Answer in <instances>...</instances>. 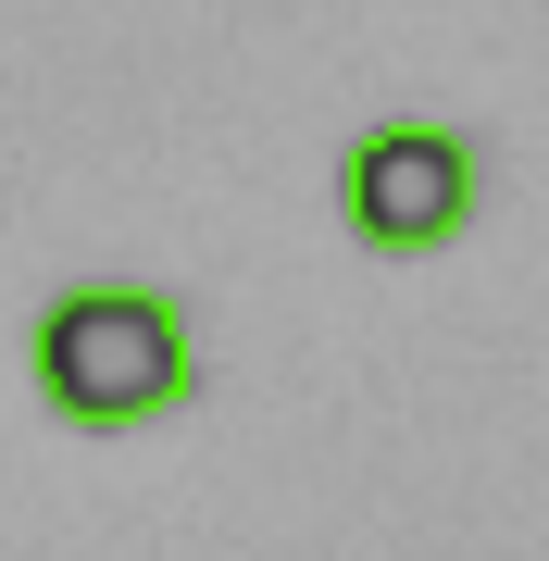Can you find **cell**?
Listing matches in <instances>:
<instances>
[{"mask_svg":"<svg viewBox=\"0 0 549 561\" xmlns=\"http://www.w3.org/2000/svg\"><path fill=\"white\" fill-rule=\"evenodd\" d=\"M25 375H38V400L62 424H125L175 412L187 387H201V324H187L163 287H62L38 312V337H25Z\"/></svg>","mask_w":549,"mask_h":561,"instance_id":"obj_1","label":"cell"},{"mask_svg":"<svg viewBox=\"0 0 549 561\" xmlns=\"http://www.w3.org/2000/svg\"><path fill=\"white\" fill-rule=\"evenodd\" d=\"M474 201H488V162H474L462 125H363L338 150V213H350V238L375 262L449 250L474 225Z\"/></svg>","mask_w":549,"mask_h":561,"instance_id":"obj_2","label":"cell"}]
</instances>
